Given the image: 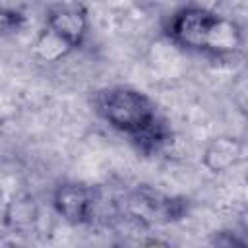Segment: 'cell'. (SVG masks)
Wrapping results in <instances>:
<instances>
[{"label": "cell", "instance_id": "6da1fadb", "mask_svg": "<svg viewBox=\"0 0 248 248\" xmlns=\"http://www.w3.org/2000/svg\"><path fill=\"white\" fill-rule=\"evenodd\" d=\"M93 110L114 132L141 155L159 153L170 140V130L161 116L155 101L141 89L130 85H107L93 93Z\"/></svg>", "mask_w": 248, "mask_h": 248}, {"label": "cell", "instance_id": "7a4b0ae2", "mask_svg": "<svg viewBox=\"0 0 248 248\" xmlns=\"http://www.w3.org/2000/svg\"><path fill=\"white\" fill-rule=\"evenodd\" d=\"M165 35L186 52L227 62L244 48V31L236 19L203 6L178 8L165 25Z\"/></svg>", "mask_w": 248, "mask_h": 248}, {"label": "cell", "instance_id": "3957f363", "mask_svg": "<svg viewBox=\"0 0 248 248\" xmlns=\"http://www.w3.org/2000/svg\"><path fill=\"white\" fill-rule=\"evenodd\" d=\"M89 31V12L79 2H58L46 12V19L35 37L31 50L43 64H54L79 48Z\"/></svg>", "mask_w": 248, "mask_h": 248}, {"label": "cell", "instance_id": "277c9868", "mask_svg": "<svg viewBox=\"0 0 248 248\" xmlns=\"http://www.w3.org/2000/svg\"><path fill=\"white\" fill-rule=\"evenodd\" d=\"M190 202L182 196L165 194L153 186L141 184L128 192L124 200V211L138 223L147 227L169 225L180 221L188 213Z\"/></svg>", "mask_w": 248, "mask_h": 248}, {"label": "cell", "instance_id": "5b68a950", "mask_svg": "<svg viewBox=\"0 0 248 248\" xmlns=\"http://www.w3.org/2000/svg\"><path fill=\"white\" fill-rule=\"evenodd\" d=\"M97 190L81 182H62L52 192V209L70 225L91 223L97 211Z\"/></svg>", "mask_w": 248, "mask_h": 248}, {"label": "cell", "instance_id": "8992f818", "mask_svg": "<svg viewBox=\"0 0 248 248\" xmlns=\"http://www.w3.org/2000/svg\"><path fill=\"white\" fill-rule=\"evenodd\" d=\"M242 159H244V141L229 134L211 138L202 153V165L211 174H223L234 169Z\"/></svg>", "mask_w": 248, "mask_h": 248}, {"label": "cell", "instance_id": "52a82bcc", "mask_svg": "<svg viewBox=\"0 0 248 248\" xmlns=\"http://www.w3.org/2000/svg\"><path fill=\"white\" fill-rule=\"evenodd\" d=\"M8 219L17 229L29 227L37 219V207L33 203V198H17V200H14L12 207L8 209Z\"/></svg>", "mask_w": 248, "mask_h": 248}, {"label": "cell", "instance_id": "ba28073f", "mask_svg": "<svg viewBox=\"0 0 248 248\" xmlns=\"http://www.w3.org/2000/svg\"><path fill=\"white\" fill-rule=\"evenodd\" d=\"M209 248H246V242L238 232L221 229L209 236Z\"/></svg>", "mask_w": 248, "mask_h": 248}, {"label": "cell", "instance_id": "9c48e42d", "mask_svg": "<svg viewBox=\"0 0 248 248\" xmlns=\"http://www.w3.org/2000/svg\"><path fill=\"white\" fill-rule=\"evenodd\" d=\"M25 17L21 12L0 6V35H8L12 31H17L23 25Z\"/></svg>", "mask_w": 248, "mask_h": 248}, {"label": "cell", "instance_id": "30bf717a", "mask_svg": "<svg viewBox=\"0 0 248 248\" xmlns=\"http://www.w3.org/2000/svg\"><path fill=\"white\" fill-rule=\"evenodd\" d=\"M112 248H122V246H112Z\"/></svg>", "mask_w": 248, "mask_h": 248}]
</instances>
